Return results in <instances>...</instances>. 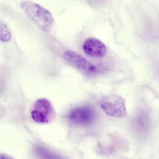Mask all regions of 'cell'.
I'll return each instance as SVG.
<instances>
[{"instance_id":"obj_5","label":"cell","mask_w":159,"mask_h":159,"mask_svg":"<svg viewBox=\"0 0 159 159\" xmlns=\"http://www.w3.org/2000/svg\"><path fill=\"white\" fill-rule=\"evenodd\" d=\"M68 117L69 120L73 123L86 125L92 122L95 119V114L91 107L83 106L73 109Z\"/></svg>"},{"instance_id":"obj_2","label":"cell","mask_w":159,"mask_h":159,"mask_svg":"<svg viewBox=\"0 0 159 159\" xmlns=\"http://www.w3.org/2000/svg\"><path fill=\"white\" fill-rule=\"evenodd\" d=\"M31 115L35 122L44 124L52 122L56 116L53 106L44 98L39 99L35 102L32 107Z\"/></svg>"},{"instance_id":"obj_1","label":"cell","mask_w":159,"mask_h":159,"mask_svg":"<svg viewBox=\"0 0 159 159\" xmlns=\"http://www.w3.org/2000/svg\"><path fill=\"white\" fill-rule=\"evenodd\" d=\"M20 6L26 15L40 29L46 32L51 30L54 20L51 13L47 9L29 0L21 2Z\"/></svg>"},{"instance_id":"obj_4","label":"cell","mask_w":159,"mask_h":159,"mask_svg":"<svg viewBox=\"0 0 159 159\" xmlns=\"http://www.w3.org/2000/svg\"><path fill=\"white\" fill-rule=\"evenodd\" d=\"M63 58L69 64L87 74H93L98 72V68L88 61L81 55L74 52L68 50L63 54Z\"/></svg>"},{"instance_id":"obj_6","label":"cell","mask_w":159,"mask_h":159,"mask_svg":"<svg viewBox=\"0 0 159 159\" xmlns=\"http://www.w3.org/2000/svg\"><path fill=\"white\" fill-rule=\"evenodd\" d=\"M83 48L87 55L93 57H104L107 53V48L105 45L95 38L87 39L84 42Z\"/></svg>"},{"instance_id":"obj_3","label":"cell","mask_w":159,"mask_h":159,"mask_svg":"<svg viewBox=\"0 0 159 159\" xmlns=\"http://www.w3.org/2000/svg\"><path fill=\"white\" fill-rule=\"evenodd\" d=\"M100 105L102 110L111 116L123 117L127 114L125 101L119 95H107L102 99Z\"/></svg>"},{"instance_id":"obj_8","label":"cell","mask_w":159,"mask_h":159,"mask_svg":"<svg viewBox=\"0 0 159 159\" xmlns=\"http://www.w3.org/2000/svg\"><path fill=\"white\" fill-rule=\"evenodd\" d=\"M12 34L7 25L0 20V40L8 42L11 40Z\"/></svg>"},{"instance_id":"obj_7","label":"cell","mask_w":159,"mask_h":159,"mask_svg":"<svg viewBox=\"0 0 159 159\" xmlns=\"http://www.w3.org/2000/svg\"><path fill=\"white\" fill-rule=\"evenodd\" d=\"M35 151L39 159H65L61 156L41 146H36L35 148Z\"/></svg>"},{"instance_id":"obj_9","label":"cell","mask_w":159,"mask_h":159,"mask_svg":"<svg viewBox=\"0 0 159 159\" xmlns=\"http://www.w3.org/2000/svg\"><path fill=\"white\" fill-rule=\"evenodd\" d=\"M0 159H15L6 154H0Z\"/></svg>"}]
</instances>
